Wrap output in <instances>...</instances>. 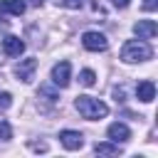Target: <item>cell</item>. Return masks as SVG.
<instances>
[{"label": "cell", "mask_w": 158, "mask_h": 158, "mask_svg": "<svg viewBox=\"0 0 158 158\" xmlns=\"http://www.w3.org/2000/svg\"><path fill=\"white\" fill-rule=\"evenodd\" d=\"M153 57V49H151V44L146 42V40H128V42H123V47H121V62H126V64H138V62H148Z\"/></svg>", "instance_id": "cell-1"}, {"label": "cell", "mask_w": 158, "mask_h": 158, "mask_svg": "<svg viewBox=\"0 0 158 158\" xmlns=\"http://www.w3.org/2000/svg\"><path fill=\"white\" fill-rule=\"evenodd\" d=\"M74 109H77L84 118H89V121L104 118V116L109 114V106H106L104 101L94 99V96H77V99H74Z\"/></svg>", "instance_id": "cell-2"}, {"label": "cell", "mask_w": 158, "mask_h": 158, "mask_svg": "<svg viewBox=\"0 0 158 158\" xmlns=\"http://www.w3.org/2000/svg\"><path fill=\"white\" fill-rule=\"evenodd\" d=\"M81 44H84V49H89V52H104V49L109 47V40H106V35H101V32H96V30H89V32L81 35Z\"/></svg>", "instance_id": "cell-3"}, {"label": "cell", "mask_w": 158, "mask_h": 158, "mask_svg": "<svg viewBox=\"0 0 158 158\" xmlns=\"http://www.w3.org/2000/svg\"><path fill=\"white\" fill-rule=\"evenodd\" d=\"M72 81V64L69 62H57L52 67V84L59 89H67Z\"/></svg>", "instance_id": "cell-4"}, {"label": "cell", "mask_w": 158, "mask_h": 158, "mask_svg": "<svg viewBox=\"0 0 158 158\" xmlns=\"http://www.w3.org/2000/svg\"><path fill=\"white\" fill-rule=\"evenodd\" d=\"M35 69H37V59L35 57H27V59H20L17 67H15V77L25 84H30L35 79Z\"/></svg>", "instance_id": "cell-5"}, {"label": "cell", "mask_w": 158, "mask_h": 158, "mask_svg": "<svg viewBox=\"0 0 158 158\" xmlns=\"http://www.w3.org/2000/svg\"><path fill=\"white\" fill-rule=\"evenodd\" d=\"M59 143H62L67 151H79V148L84 146V136H81L79 131L67 128V131H62V133H59Z\"/></svg>", "instance_id": "cell-6"}, {"label": "cell", "mask_w": 158, "mask_h": 158, "mask_svg": "<svg viewBox=\"0 0 158 158\" xmlns=\"http://www.w3.org/2000/svg\"><path fill=\"white\" fill-rule=\"evenodd\" d=\"M22 52H25V42H22L20 37L7 35V37L2 40V54H5V57H20Z\"/></svg>", "instance_id": "cell-7"}, {"label": "cell", "mask_w": 158, "mask_h": 158, "mask_svg": "<svg viewBox=\"0 0 158 158\" xmlns=\"http://www.w3.org/2000/svg\"><path fill=\"white\" fill-rule=\"evenodd\" d=\"M133 32H136L141 40H153V37L158 35V25H156L153 20H138V22L133 25Z\"/></svg>", "instance_id": "cell-8"}, {"label": "cell", "mask_w": 158, "mask_h": 158, "mask_svg": "<svg viewBox=\"0 0 158 158\" xmlns=\"http://www.w3.org/2000/svg\"><path fill=\"white\" fill-rule=\"evenodd\" d=\"M136 96H138V101H143V104H151V101L156 99V84H153L151 79H143V81H138V86H136Z\"/></svg>", "instance_id": "cell-9"}, {"label": "cell", "mask_w": 158, "mask_h": 158, "mask_svg": "<svg viewBox=\"0 0 158 158\" xmlns=\"http://www.w3.org/2000/svg\"><path fill=\"white\" fill-rule=\"evenodd\" d=\"M106 133H109V138H111L114 143H126V141L131 138V128H128L126 123H118V121H116V123H111Z\"/></svg>", "instance_id": "cell-10"}, {"label": "cell", "mask_w": 158, "mask_h": 158, "mask_svg": "<svg viewBox=\"0 0 158 158\" xmlns=\"http://www.w3.org/2000/svg\"><path fill=\"white\" fill-rule=\"evenodd\" d=\"M27 10V2L25 0H0V12L2 15H22Z\"/></svg>", "instance_id": "cell-11"}, {"label": "cell", "mask_w": 158, "mask_h": 158, "mask_svg": "<svg viewBox=\"0 0 158 158\" xmlns=\"http://www.w3.org/2000/svg\"><path fill=\"white\" fill-rule=\"evenodd\" d=\"M94 153L96 156H118L121 153V148H118V143H96L94 146Z\"/></svg>", "instance_id": "cell-12"}, {"label": "cell", "mask_w": 158, "mask_h": 158, "mask_svg": "<svg viewBox=\"0 0 158 158\" xmlns=\"http://www.w3.org/2000/svg\"><path fill=\"white\" fill-rule=\"evenodd\" d=\"M37 96H40L42 101H47L49 106H54V104H57V99H59V96H57V91H54L52 86H47V84H44V86H40V91H37Z\"/></svg>", "instance_id": "cell-13"}, {"label": "cell", "mask_w": 158, "mask_h": 158, "mask_svg": "<svg viewBox=\"0 0 158 158\" xmlns=\"http://www.w3.org/2000/svg\"><path fill=\"white\" fill-rule=\"evenodd\" d=\"M79 81H81L84 86H94V84H96V74H94L91 69H81V72H79Z\"/></svg>", "instance_id": "cell-14"}, {"label": "cell", "mask_w": 158, "mask_h": 158, "mask_svg": "<svg viewBox=\"0 0 158 158\" xmlns=\"http://www.w3.org/2000/svg\"><path fill=\"white\" fill-rule=\"evenodd\" d=\"M12 138V128H10V123L5 121V118H0V141L5 143V141H10Z\"/></svg>", "instance_id": "cell-15"}, {"label": "cell", "mask_w": 158, "mask_h": 158, "mask_svg": "<svg viewBox=\"0 0 158 158\" xmlns=\"http://www.w3.org/2000/svg\"><path fill=\"white\" fill-rule=\"evenodd\" d=\"M10 104H12V94H10V91H2V94H0V111L10 109Z\"/></svg>", "instance_id": "cell-16"}, {"label": "cell", "mask_w": 158, "mask_h": 158, "mask_svg": "<svg viewBox=\"0 0 158 158\" xmlns=\"http://www.w3.org/2000/svg\"><path fill=\"white\" fill-rule=\"evenodd\" d=\"M59 5H64L67 10H79L84 5V0H59Z\"/></svg>", "instance_id": "cell-17"}, {"label": "cell", "mask_w": 158, "mask_h": 158, "mask_svg": "<svg viewBox=\"0 0 158 158\" xmlns=\"http://www.w3.org/2000/svg\"><path fill=\"white\" fill-rule=\"evenodd\" d=\"M158 7V0H143V10H148V12H153Z\"/></svg>", "instance_id": "cell-18"}, {"label": "cell", "mask_w": 158, "mask_h": 158, "mask_svg": "<svg viewBox=\"0 0 158 158\" xmlns=\"http://www.w3.org/2000/svg\"><path fill=\"white\" fill-rule=\"evenodd\" d=\"M7 27H10V22L5 20V15L0 12V32H7Z\"/></svg>", "instance_id": "cell-19"}, {"label": "cell", "mask_w": 158, "mask_h": 158, "mask_svg": "<svg viewBox=\"0 0 158 158\" xmlns=\"http://www.w3.org/2000/svg\"><path fill=\"white\" fill-rule=\"evenodd\" d=\"M111 2H114V7L123 10V7H128V2H131V0H111Z\"/></svg>", "instance_id": "cell-20"}, {"label": "cell", "mask_w": 158, "mask_h": 158, "mask_svg": "<svg viewBox=\"0 0 158 158\" xmlns=\"http://www.w3.org/2000/svg\"><path fill=\"white\" fill-rule=\"evenodd\" d=\"M30 146H32L35 151H47V146H44V143H30Z\"/></svg>", "instance_id": "cell-21"}, {"label": "cell", "mask_w": 158, "mask_h": 158, "mask_svg": "<svg viewBox=\"0 0 158 158\" xmlns=\"http://www.w3.org/2000/svg\"><path fill=\"white\" fill-rule=\"evenodd\" d=\"M30 2H32V5H35V7H40V5H42V2H44V0H30Z\"/></svg>", "instance_id": "cell-22"}, {"label": "cell", "mask_w": 158, "mask_h": 158, "mask_svg": "<svg viewBox=\"0 0 158 158\" xmlns=\"http://www.w3.org/2000/svg\"><path fill=\"white\" fill-rule=\"evenodd\" d=\"M0 57H2V47H0ZM0 62H2V59H0Z\"/></svg>", "instance_id": "cell-23"}]
</instances>
